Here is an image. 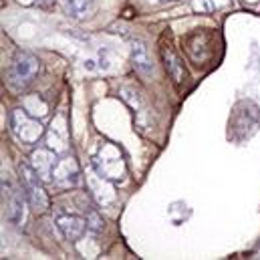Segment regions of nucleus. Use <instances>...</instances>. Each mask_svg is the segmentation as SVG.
I'll list each match as a JSON object with an SVG mask.
<instances>
[{
	"instance_id": "obj_1",
	"label": "nucleus",
	"mask_w": 260,
	"mask_h": 260,
	"mask_svg": "<svg viewBox=\"0 0 260 260\" xmlns=\"http://www.w3.org/2000/svg\"><path fill=\"white\" fill-rule=\"evenodd\" d=\"M91 166L99 176L113 182L115 186H123L127 182L129 168L125 151L113 141H101L97 145V151L91 157Z\"/></svg>"
},
{
	"instance_id": "obj_2",
	"label": "nucleus",
	"mask_w": 260,
	"mask_h": 260,
	"mask_svg": "<svg viewBox=\"0 0 260 260\" xmlns=\"http://www.w3.org/2000/svg\"><path fill=\"white\" fill-rule=\"evenodd\" d=\"M260 129V107L250 101L242 99L234 105L228 121V135L234 141H246Z\"/></svg>"
},
{
	"instance_id": "obj_3",
	"label": "nucleus",
	"mask_w": 260,
	"mask_h": 260,
	"mask_svg": "<svg viewBox=\"0 0 260 260\" xmlns=\"http://www.w3.org/2000/svg\"><path fill=\"white\" fill-rule=\"evenodd\" d=\"M39 71H41V61L32 53L18 51L10 61V67L6 69V83L14 93H22L32 85Z\"/></svg>"
},
{
	"instance_id": "obj_4",
	"label": "nucleus",
	"mask_w": 260,
	"mask_h": 260,
	"mask_svg": "<svg viewBox=\"0 0 260 260\" xmlns=\"http://www.w3.org/2000/svg\"><path fill=\"white\" fill-rule=\"evenodd\" d=\"M8 123H10L12 135L22 145H37L47 133L41 119L35 117L32 113H28L26 109H12L10 117H8Z\"/></svg>"
},
{
	"instance_id": "obj_5",
	"label": "nucleus",
	"mask_w": 260,
	"mask_h": 260,
	"mask_svg": "<svg viewBox=\"0 0 260 260\" xmlns=\"http://www.w3.org/2000/svg\"><path fill=\"white\" fill-rule=\"evenodd\" d=\"M18 182H20V188H22V192L26 196L28 206L35 212H45L49 208V196H47L45 188H43L45 182L32 170L30 161H20L18 164Z\"/></svg>"
},
{
	"instance_id": "obj_6",
	"label": "nucleus",
	"mask_w": 260,
	"mask_h": 260,
	"mask_svg": "<svg viewBox=\"0 0 260 260\" xmlns=\"http://www.w3.org/2000/svg\"><path fill=\"white\" fill-rule=\"evenodd\" d=\"M24 200L26 196L22 192V188L18 190L8 178H2V204H4V214L8 222L20 224L24 220Z\"/></svg>"
},
{
	"instance_id": "obj_7",
	"label": "nucleus",
	"mask_w": 260,
	"mask_h": 260,
	"mask_svg": "<svg viewBox=\"0 0 260 260\" xmlns=\"http://www.w3.org/2000/svg\"><path fill=\"white\" fill-rule=\"evenodd\" d=\"M79 182H81V166L75 159V155L61 157L53 170V184L61 190H69L79 186Z\"/></svg>"
},
{
	"instance_id": "obj_8",
	"label": "nucleus",
	"mask_w": 260,
	"mask_h": 260,
	"mask_svg": "<svg viewBox=\"0 0 260 260\" xmlns=\"http://www.w3.org/2000/svg\"><path fill=\"white\" fill-rule=\"evenodd\" d=\"M87 188L91 192V198L95 200L97 206L101 208H107V206H113L117 196H115V184L105 180L103 176H99L93 166H91V172H89V178H87Z\"/></svg>"
},
{
	"instance_id": "obj_9",
	"label": "nucleus",
	"mask_w": 260,
	"mask_h": 260,
	"mask_svg": "<svg viewBox=\"0 0 260 260\" xmlns=\"http://www.w3.org/2000/svg\"><path fill=\"white\" fill-rule=\"evenodd\" d=\"M57 161H59V153L53 151L51 147L35 149L30 153V166L45 184H53V170H55Z\"/></svg>"
},
{
	"instance_id": "obj_10",
	"label": "nucleus",
	"mask_w": 260,
	"mask_h": 260,
	"mask_svg": "<svg viewBox=\"0 0 260 260\" xmlns=\"http://www.w3.org/2000/svg\"><path fill=\"white\" fill-rule=\"evenodd\" d=\"M57 226H59L61 234L65 236L69 242L81 240L83 234L89 230L87 218H85V216H79V214H71V212L57 214Z\"/></svg>"
},
{
	"instance_id": "obj_11",
	"label": "nucleus",
	"mask_w": 260,
	"mask_h": 260,
	"mask_svg": "<svg viewBox=\"0 0 260 260\" xmlns=\"http://www.w3.org/2000/svg\"><path fill=\"white\" fill-rule=\"evenodd\" d=\"M131 63H133V69L141 75V77H149L153 75V61L149 57V49L143 41L135 39L131 43Z\"/></svg>"
},
{
	"instance_id": "obj_12",
	"label": "nucleus",
	"mask_w": 260,
	"mask_h": 260,
	"mask_svg": "<svg viewBox=\"0 0 260 260\" xmlns=\"http://www.w3.org/2000/svg\"><path fill=\"white\" fill-rule=\"evenodd\" d=\"M161 57H164V67H166L168 75L172 77V81H174L176 85L186 83L188 73H186V67L182 63L180 55H178L170 45H166V47H161Z\"/></svg>"
},
{
	"instance_id": "obj_13",
	"label": "nucleus",
	"mask_w": 260,
	"mask_h": 260,
	"mask_svg": "<svg viewBox=\"0 0 260 260\" xmlns=\"http://www.w3.org/2000/svg\"><path fill=\"white\" fill-rule=\"evenodd\" d=\"M59 4L71 20H87L97 8V0H59Z\"/></svg>"
},
{
	"instance_id": "obj_14",
	"label": "nucleus",
	"mask_w": 260,
	"mask_h": 260,
	"mask_svg": "<svg viewBox=\"0 0 260 260\" xmlns=\"http://www.w3.org/2000/svg\"><path fill=\"white\" fill-rule=\"evenodd\" d=\"M47 147H51V149L57 151V153H63V151L69 149L65 127H57L55 121H53V129H51L49 137H47Z\"/></svg>"
},
{
	"instance_id": "obj_15",
	"label": "nucleus",
	"mask_w": 260,
	"mask_h": 260,
	"mask_svg": "<svg viewBox=\"0 0 260 260\" xmlns=\"http://www.w3.org/2000/svg\"><path fill=\"white\" fill-rule=\"evenodd\" d=\"M85 218H87L89 230H93V232H101L103 230L105 222H103V218L99 216V212L95 208H89V212H85Z\"/></svg>"
},
{
	"instance_id": "obj_16",
	"label": "nucleus",
	"mask_w": 260,
	"mask_h": 260,
	"mask_svg": "<svg viewBox=\"0 0 260 260\" xmlns=\"http://www.w3.org/2000/svg\"><path fill=\"white\" fill-rule=\"evenodd\" d=\"M226 4H230V0H196V10L214 12L218 8H224Z\"/></svg>"
},
{
	"instance_id": "obj_17",
	"label": "nucleus",
	"mask_w": 260,
	"mask_h": 260,
	"mask_svg": "<svg viewBox=\"0 0 260 260\" xmlns=\"http://www.w3.org/2000/svg\"><path fill=\"white\" fill-rule=\"evenodd\" d=\"M35 4H37L39 8H49V6L53 4V0H35Z\"/></svg>"
},
{
	"instance_id": "obj_18",
	"label": "nucleus",
	"mask_w": 260,
	"mask_h": 260,
	"mask_svg": "<svg viewBox=\"0 0 260 260\" xmlns=\"http://www.w3.org/2000/svg\"><path fill=\"white\" fill-rule=\"evenodd\" d=\"M161 2H182V0H161Z\"/></svg>"
},
{
	"instance_id": "obj_19",
	"label": "nucleus",
	"mask_w": 260,
	"mask_h": 260,
	"mask_svg": "<svg viewBox=\"0 0 260 260\" xmlns=\"http://www.w3.org/2000/svg\"><path fill=\"white\" fill-rule=\"evenodd\" d=\"M246 2H258V0H246Z\"/></svg>"
}]
</instances>
